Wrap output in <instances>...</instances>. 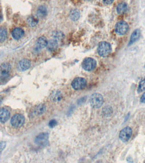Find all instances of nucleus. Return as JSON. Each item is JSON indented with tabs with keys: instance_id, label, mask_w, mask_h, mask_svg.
Listing matches in <instances>:
<instances>
[{
	"instance_id": "f257e3e1",
	"label": "nucleus",
	"mask_w": 145,
	"mask_h": 163,
	"mask_svg": "<svg viewBox=\"0 0 145 163\" xmlns=\"http://www.w3.org/2000/svg\"><path fill=\"white\" fill-rule=\"evenodd\" d=\"M98 53L100 56L106 57L109 55L112 51V47L109 42L105 41L101 42L98 46Z\"/></svg>"
},
{
	"instance_id": "f03ea898",
	"label": "nucleus",
	"mask_w": 145,
	"mask_h": 163,
	"mask_svg": "<svg viewBox=\"0 0 145 163\" xmlns=\"http://www.w3.org/2000/svg\"><path fill=\"white\" fill-rule=\"evenodd\" d=\"M103 97L99 93H93L90 98V104L91 106L94 108H99L103 105Z\"/></svg>"
},
{
	"instance_id": "7ed1b4c3",
	"label": "nucleus",
	"mask_w": 145,
	"mask_h": 163,
	"mask_svg": "<svg viewBox=\"0 0 145 163\" xmlns=\"http://www.w3.org/2000/svg\"><path fill=\"white\" fill-rule=\"evenodd\" d=\"M96 62L94 59L91 58H86L82 63V67L87 71H93L96 66Z\"/></svg>"
},
{
	"instance_id": "20e7f679",
	"label": "nucleus",
	"mask_w": 145,
	"mask_h": 163,
	"mask_svg": "<svg viewBox=\"0 0 145 163\" xmlns=\"http://www.w3.org/2000/svg\"><path fill=\"white\" fill-rule=\"evenodd\" d=\"M128 24L124 21L119 22L115 26V32L120 35L126 34L128 31Z\"/></svg>"
},
{
	"instance_id": "39448f33",
	"label": "nucleus",
	"mask_w": 145,
	"mask_h": 163,
	"mask_svg": "<svg viewBox=\"0 0 145 163\" xmlns=\"http://www.w3.org/2000/svg\"><path fill=\"white\" fill-rule=\"evenodd\" d=\"M132 133V128L127 126L122 129L119 134V138L121 141L126 142L129 140Z\"/></svg>"
},
{
	"instance_id": "423d86ee",
	"label": "nucleus",
	"mask_w": 145,
	"mask_h": 163,
	"mask_svg": "<svg viewBox=\"0 0 145 163\" xmlns=\"http://www.w3.org/2000/svg\"><path fill=\"white\" fill-rule=\"evenodd\" d=\"M87 81L82 78H77L73 80L72 83V87L74 90H80L83 89L86 85Z\"/></svg>"
},
{
	"instance_id": "0eeeda50",
	"label": "nucleus",
	"mask_w": 145,
	"mask_h": 163,
	"mask_svg": "<svg viewBox=\"0 0 145 163\" xmlns=\"http://www.w3.org/2000/svg\"><path fill=\"white\" fill-rule=\"evenodd\" d=\"M25 119L23 115L20 114H15L12 117L11 123L13 126L17 128L21 127L25 123Z\"/></svg>"
},
{
	"instance_id": "6e6552de",
	"label": "nucleus",
	"mask_w": 145,
	"mask_h": 163,
	"mask_svg": "<svg viewBox=\"0 0 145 163\" xmlns=\"http://www.w3.org/2000/svg\"><path fill=\"white\" fill-rule=\"evenodd\" d=\"M48 133H42L36 137L35 142L41 146H46L48 144Z\"/></svg>"
},
{
	"instance_id": "1a4fd4ad",
	"label": "nucleus",
	"mask_w": 145,
	"mask_h": 163,
	"mask_svg": "<svg viewBox=\"0 0 145 163\" xmlns=\"http://www.w3.org/2000/svg\"><path fill=\"white\" fill-rule=\"evenodd\" d=\"M10 113L9 111L5 108L0 109V122L1 123H5L7 122L9 117Z\"/></svg>"
},
{
	"instance_id": "9d476101",
	"label": "nucleus",
	"mask_w": 145,
	"mask_h": 163,
	"mask_svg": "<svg viewBox=\"0 0 145 163\" xmlns=\"http://www.w3.org/2000/svg\"><path fill=\"white\" fill-rule=\"evenodd\" d=\"M24 34V31L20 28H16L13 29L12 32V37L16 40H18L21 38Z\"/></svg>"
},
{
	"instance_id": "9b49d317",
	"label": "nucleus",
	"mask_w": 145,
	"mask_h": 163,
	"mask_svg": "<svg viewBox=\"0 0 145 163\" xmlns=\"http://www.w3.org/2000/svg\"><path fill=\"white\" fill-rule=\"evenodd\" d=\"M31 62L26 59L22 60L19 63V68L23 72L28 70L31 66Z\"/></svg>"
},
{
	"instance_id": "f8f14e48",
	"label": "nucleus",
	"mask_w": 145,
	"mask_h": 163,
	"mask_svg": "<svg viewBox=\"0 0 145 163\" xmlns=\"http://www.w3.org/2000/svg\"><path fill=\"white\" fill-rule=\"evenodd\" d=\"M48 41L46 37L42 36L40 37L36 41V47L39 49H42L47 46Z\"/></svg>"
},
{
	"instance_id": "ddd939ff",
	"label": "nucleus",
	"mask_w": 145,
	"mask_h": 163,
	"mask_svg": "<svg viewBox=\"0 0 145 163\" xmlns=\"http://www.w3.org/2000/svg\"><path fill=\"white\" fill-rule=\"evenodd\" d=\"M11 70V66L9 63L5 62L0 66V72L1 75H9Z\"/></svg>"
},
{
	"instance_id": "4468645a",
	"label": "nucleus",
	"mask_w": 145,
	"mask_h": 163,
	"mask_svg": "<svg viewBox=\"0 0 145 163\" xmlns=\"http://www.w3.org/2000/svg\"><path fill=\"white\" fill-rule=\"evenodd\" d=\"M140 36V30L138 29L135 30L131 35L130 41H129V43H128V45L129 46V45H132L136 41L138 40Z\"/></svg>"
},
{
	"instance_id": "2eb2a0df",
	"label": "nucleus",
	"mask_w": 145,
	"mask_h": 163,
	"mask_svg": "<svg viewBox=\"0 0 145 163\" xmlns=\"http://www.w3.org/2000/svg\"><path fill=\"white\" fill-rule=\"evenodd\" d=\"M58 42L56 40H51L48 41L47 48L48 50L50 52L54 51L58 47Z\"/></svg>"
},
{
	"instance_id": "dca6fc26",
	"label": "nucleus",
	"mask_w": 145,
	"mask_h": 163,
	"mask_svg": "<svg viewBox=\"0 0 145 163\" xmlns=\"http://www.w3.org/2000/svg\"><path fill=\"white\" fill-rule=\"evenodd\" d=\"M80 14L79 11L77 9H73L71 10L69 14V17L72 21H75L79 19Z\"/></svg>"
},
{
	"instance_id": "f3484780",
	"label": "nucleus",
	"mask_w": 145,
	"mask_h": 163,
	"mask_svg": "<svg viewBox=\"0 0 145 163\" xmlns=\"http://www.w3.org/2000/svg\"><path fill=\"white\" fill-rule=\"evenodd\" d=\"M47 9L44 6H41L37 9V15L38 17L44 18L47 15Z\"/></svg>"
},
{
	"instance_id": "a211bd4d",
	"label": "nucleus",
	"mask_w": 145,
	"mask_h": 163,
	"mask_svg": "<svg viewBox=\"0 0 145 163\" xmlns=\"http://www.w3.org/2000/svg\"><path fill=\"white\" fill-rule=\"evenodd\" d=\"M46 111V106L44 104H40L35 107L34 113L35 115H40L44 113Z\"/></svg>"
},
{
	"instance_id": "6ab92c4d",
	"label": "nucleus",
	"mask_w": 145,
	"mask_h": 163,
	"mask_svg": "<svg viewBox=\"0 0 145 163\" xmlns=\"http://www.w3.org/2000/svg\"><path fill=\"white\" fill-rule=\"evenodd\" d=\"M27 22L31 27H34L38 24L39 19L36 15H31L28 18Z\"/></svg>"
},
{
	"instance_id": "aec40b11",
	"label": "nucleus",
	"mask_w": 145,
	"mask_h": 163,
	"mask_svg": "<svg viewBox=\"0 0 145 163\" xmlns=\"http://www.w3.org/2000/svg\"><path fill=\"white\" fill-rule=\"evenodd\" d=\"M117 13L119 14H122L124 13L127 9V5L125 3H119L117 6Z\"/></svg>"
},
{
	"instance_id": "412c9836",
	"label": "nucleus",
	"mask_w": 145,
	"mask_h": 163,
	"mask_svg": "<svg viewBox=\"0 0 145 163\" xmlns=\"http://www.w3.org/2000/svg\"><path fill=\"white\" fill-rule=\"evenodd\" d=\"M52 37L55 40H60L63 39L64 37V34L62 32L59 31H54L52 33Z\"/></svg>"
},
{
	"instance_id": "4be33fe9",
	"label": "nucleus",
	"mask_w": 145,
	"mask_h": 163,
	"mask_svg": "<svg viewBox=\"0 0 145 163\" xmlns=\"http://www.w3.org/2000/svg\"><path fill=\"white\" fill-rule=\"evenodd\" d=\"M7 37V31L4 28H0V42H4Z\"/></svg>"
},
{
	"instance_id": "5701e85b",
	"label": "nucleus",
	"mask_w": 145,
	"mask_h": 163,
	"mask_svg": "<svg viewBox=\"0 0 145 163\" xmlns=\"http://www.w3.org/2000/svg\"><path fill=\"white\" fill-rule=\"evenodd\" d=\"M145 90V79L141 80L139 83L138 88V93H141Z\"/></svg>"
},
{
	"instance_id": "b1692460",
	"label": "nucleus",
	"mask_w": 145,
	"mask_h": 163,
	"mask_svg": "<svg viewBox=\"0 0 145 163\" xmlns=\"http://www.w3.org/2000/svg\"><path fill=\"white\" fill-rule=\"evenodd\" d=\"M60 92L56 91L53 94V99L55 101H59L62 99V96Z\"/></svg>"
},
{
	"instance_id": "393cba45",
	"label": "nucleus",
	"mask_w": 145,
	"mask_h": 163,
	"mask_svg": "<svg viewBox=\"0 0 145 163\" xmlns=\"http://www.w3.org/2000/svg\"><path fill=\"white\" fill-rule=\"evenodd\" d=\"M112 108L110 107H107L106 108H105L103 111V113H104L105 116H110L112 113Z\"/></svg>"
},
{
	"instance_id": "a878e982",
	"label": "nucleus",
	"mask_w": 145,
	"mask_h": 163,
	"mask_svg": "<svg viewBox=\"0 0 145 163\" xmlns=\"http://www.w3.org/2000/svg\"><path fill=\"white\" fill-rule=\"evenodd\" d=\"M57 122L56 120L55 119H53V120H51L49 122V126L51 128H53V127H54L56 126L57 125Z\"/></svg>"
},
{
	"instance_id": "bb28decb",
	"label": "nucleus",
	"mask_w": 145,
	"mask_h": 163,
	"mask_svg": "<svg viewBox=\"0 0 145 163\" xmlns=\"http://www.w3.org/2000/svg\"><path fill=\"white\" fill-rule=\"evenodd\" d=\"M6 146V143L4 142H0V153L4 150Z\"/></svg>"
},
{
	"instance_id": "cd10ccee",
	"label": "nucleus",
	"mask_w": 145,
	"mask_h": 163,
	"mask_svg": "<svg viewBox=\"0 0 145 163\" xmlns=\"http://www.w3.org/2000/svg\"><path fill=\"white\" fill-rule=\"evenodd\" d=\"M103 1L104 3L107 4V5H109V4L113 3L114 0H103Z\"/></svg>"
},
{
	"instance_id": "c85d7f7f",
	"label": "nucleus",
	"mask_w": 145,
	"mask_h": 163,
	"mask_svg": "<svg viewBox=\"0 0 145 163\" xmlns=\"http://www.w3.org/2000/svg\"><path fill=\"white\" fill-rule=\"evenodd\" d=\"M140 100L141 103L145 104V92L144 93L142 96H141Z\"/></svg>"
},
{
	"instance_id": "c756f323",
	"label": "nucleus",
	"mask_w": 145,
	"mask_h": 163,
	"mask_svg": "<svg viewBox=\"0 0 145 163\" xmlns=\"http://www.w3.org/2000/svg\"><path fill=\"white\" fill-rule=\"evenodd\" d=\"M3 20V16L2 14L1 10L0 9V22H1Z\"/></svg>"
},
{
	"instance_id": "7c9ffc66",
	"label": "nucleus",
	"mask_w": 145,
	"mask_h": 163,
	"mask_svg": "<svg viewBox=\"0 0 145 163\" xmlns=\"http://www.w3.org/2000/svg\"><path fill=\"white\" fill-rule=\"evenodd\" d=\"M2 102V100L0 98V105H1V103Z\"/></svg>"
},
{
	"instance_id": "2f4dec72",
	"label": "nucleus",
	"mask_w": 145,
	"mask_h": 163,
	"mask_svg": "<svg viewBox=\"0 0 145 163\" xmlns=\"http://www.w3.org/2000/svg\"><path fill=\"white\" fill-rule=\"evenodd\" d=\"M85 1H92V0H85Z\"/></svg>"
}]
</instances>
